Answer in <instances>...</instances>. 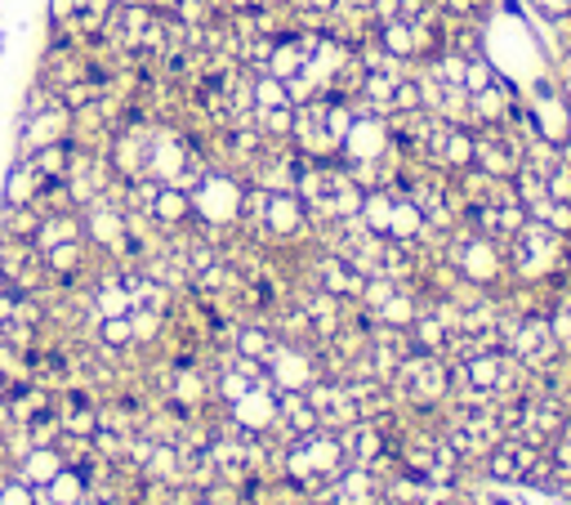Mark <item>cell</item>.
I'll use <instances>...</instances> for the list:
<instances>
[{"instance_id":"obj_24","label":"cell","mask_w":571,"mask_h":505,"mask_svg":"<svg viewBox=\"0 0 571 505\" xmlns=\"http://www.w3.org/2000/svg\"><path fill=\"white\" fill-rule=\"evenodd\" d=\"M68 161H72V143H46V148H37V152H32V166L41 170V179H46V184H63Z\"/></svg>"},{"instance_id":"obj_17","label":"cell","mask_w":571,"mask_h":505,"mask_svg":"<svg viewBox=\"0 0 571 505\" xmlns=\"http://www.w3.org/2000/svg\"><path fill=\"white\" fill-rule=\"evenodd\" d=\"M277 429H281L286 438H304V434L322 429V425H318V412H313V403H309V394H281Z\"/></svg>"},{"instance_id":"obj_18","label":"cell","mask_w":571,"mask_h":505,"mask_svg":"<svg viewBox=\"0 0 571 505\" xmlns=\"http://www.w3.org/2000/svg\"><path fill=\"white\" fill-rule=\"evenodd\" d=\"M424 210L407 197V192H398L393 197V215H389V241H402V246H420V237H424Z\"/></svg>"},{"instance_id":"obj_15","label":"cell","mask_w":571,"mask_h":505,"mask_svg":"<svg viewBox=\"0 0 571 505\" xmlns=\"http://www.w3.org/2000/svg\"><path fill=\"white\" fill-rule=\"evenodd\" d=\"M148 219H152L161 232H179V228L192 224V197L179 192V188H170V184H157V192H152V201H148Z\"/></svg>"},{"instance_id":"obj_11","label":"cell","mask_w":571,"mask_h":505,"mask_svg":"<svg viewBox=\"0 0 571 505\" xmlns=\"http://www.w3.org/2000/svg\"><path fill=\"white\" fill-rule=\"evenodd\" d=\"M522 108V99L513 95L509 77H495L491 86H482L478 95H469V126L487 130V126H504L513 112Z\"/></svg>"},{"instance_id":"obj_1","label":"cell","mask_w":571,"mask_h":505,"mask_svg":"<svg viewBox=\"0 0 571 505\" xmlns=\"http://www.w3.org/2000/svg\"><path fill=\"white\" fill-rule=\"evenodd\" d=\"M353 461L344 456L340 434H331V429H313L304 438H291V447H286V456H281V474L291 478V487H300L309 496H327V487Z\"/></svg>"},{"instance_id":"obj_10","label":"cell","mask_w":571,"mask_h":505,"mask_svg":"<svg viewBox=\"0 0 571 505\" xmlns=\"http://www.w3.org/2000/svg\"><path fill=\"white\" fill-rule=\"evenodd\" d=\"M19 139H23V157H32V152L46 148V143H68V139H72V108H68L63 99H54L50 108L23 117Z\"/></svg>"},{"instance_id":"obj_19","label":"cell","mask_w":571,"mask_h":505,"mask_svg":"<svg viewBox=\"0 0 571 505\" xmlns=\"http://www.w3.org/2000/svg\"><path fill=\"white\" fill-rule=\"evenodd\" d=\"M63 465H68V461H63V452L50 443V447H28V452L19 456V469H14V474H19L28 487H46Z\"/></svg>"},{"instance_id":"obj_7","label":"cell","mask_w":571,"mask_h":505,"mask_svg":"<svg viewBox=\"0 0 571 505\" xmlns=\"http://www.w3.org/2000/svg\"><path fill=\"white\" fill-rule=\"evenodd\" d=\"M277 407H281V394H277L268 380H254L250 389H241V394L228 403V416H232V429L263 438V434L277 429Z\"/></svg>"},{"instance_id":"obj_25","label":"cell","mask_w":571,"mask_h":505,"mask_svg":"<svg viewBox=\"0 0 571 505\" xmlns=\"http://www.w3.org/2000/svg\"><path fill=\"white\" fill-rule=\"evenodd\" d=\"M201 398H206V376L197 372V367H179L174 372V385H170V403H179V407H201Z\"/></svg>"},{"instance_id":"obj_9","label":"cell","mask_w":571,"mask_h":505,"mask_svg":"<svg viewBox=\"0 0 571 505\" xmlns=\"http://www.w3.org/2000/svg\"><path fill=\"white\" fill-rule=\"evenodd\" d=\"M393 148V130H389V117L380 112H358L344 143H340V161H384Z\"/></svg>"},{"instance_id":"obj_5","label":"cell","mask_w":571,"mask_h":505,"mask_svg":"<svg viewBox=\"0 0 571 505\" xmlns=\"http://www.w3.org/2000/svg\"><path fill=\"white\" fill-rule=\"evenodd\" d=\"M263 380L277 389V394H304L313 380H322V367L309 349L300 345H272V354L263 358Z\"/></svg>"},{"instance_id":"obj_12","label":"cell","mask_w":571,"mask_h":505,"mask_svg":"<svg viewBox=\"0 0 571 505\" xmlns=\"http://www.w3.org/2000/svg\"><path fill=\"white\" fill-rule=\"evenodd\" d=\"M384 420H389V416H380V420H353V425H344V429H340V447H344V456H349L353 465L375 469V465L389 456Z\"/></svg>"},{"instance_id":"obj_4","label":"cell","mask_w":571,"mask_h":505,"mask_svg":"<svg viewBox=\"0 0 571 505\" xmlns=\"http://www.w3.org/2000/svg\"><path fill=\"white\" fill-rule=\"evenodd\" d=\"M500 349H509L527 372H549L558 363V354H562V345L553 336V323L544 314H522L518 318L509 309H504V340H500Z\"/></svg>"},{"instance_id":"obj_6","label":"cell","mask_w":571,"mask_h":505,"mask_svg":"<svg viewBox=\"0 0 571 505\" xmlns=\"http://www.w3.org/2000/svg\"><path fill=\"white\" fill-rule=\"evenodd\" d=\"M309 228H313V219H309V206L300 192H268L263 197V219H259L263 246L268 241H300Z\"/></svg>"},{"instance_id":"obj_23","label":"cell","mask_w":571,"mask_h":505,"mask_svg":"<svg viewBox=\"0 0 571 505\" xmlns=\"http://www.w3.org/2000/svg\"><path fill=\"white\" fill-rule=\"evenodd\" d=\"M259 108H295L291 95H286V81H277L268 72H254L250 77V112H259Z\"/></svg>"},{"instance_id":"obj_29","label":"cell","mask_w":571,"mask_h":505,"mask_svg":"<svg viewBox=\"0 0 571 505\" xmlns=\"http://www.w3.org/2000/svg\"><path fill=\"white\" fill-rule=\"evenodd\" d=\"M6 394H10V385H6V376H0V403H6Z\"/></svg>"},{"instance_id":"obj_13","label":"cell","mask_w":571,"mask_h":505,"mask_svg":"<svg viewBox=\"0 0 571 505\" xmlns=\"http://www.w3.org/2000/svg\"><path fill=\"white\" fill-rule=\"evenodd\" d=\"M540 461V447H531V443H522V438H500L487 456H482V469L491 474V478H500V483H527V474H531V465Z\"/></svg>"},{"instance_id":"obj_16","label":"cell","mask_w":571,"mask_h":505,"mask_svg":"<svg viewBox=\"0 0 571 505\" xmlns=\"http://www.w3.org/2000/svg\"><path fill=\"white\" fill-rule=\"evenodd\" d=\"M86 501H90V483L72 465H63L46 487H37V505H86Z\"/></svg>"},{"instance_id":"obj_28","label":"cell","mask_w":571,"mask_h":505,"mask_svg":"<svg viewBox=\"0 0 571 505\" xmlns=\"http://www.w3.org/2000/svg\"><path fill=\"white\" fill-rule=\"evenodd\" d=\"M0 505H37V487H28L19 474L0 483Z\"/></svg>"},{"instance_id":"obj_30","label":"cell","mask_w":571,"mask_h":505,"mask_svg":"<svg viewBox=\"0 0 571 505\" xmlns=\"http://www.w3.org/2000/svg\"><path fill=\"white\" fill-rule=\"evenodd\" d=\"M0 340H6V318H0Z\"/></svg>"},{"instance_id":"obj_20","label":"cell","mask_w":571,"mask_h":505,"mask_svg":"<svg viewBox=\"0 0 571 505\" xmlns=\"http://www.w3.org/2000/svg\"><path fill=\"white\" fill-rule=\"evenodd\" d=\"M41 188H46V179L32 166V157H19L10 166V175H6V206H32L41 197Z\"/></svg>"},{"instance_id":"obj_27","label":"cell","mask_w":571,"mask_h":505,"mask_svg":"<svg viewBox=\"0 0 571 505\" xmlns=\"http://www.w3.org/2000/svg\"><path fill=\"white\" fill-rule=\"evenodd\" d=\"M41 210L37 206H6V232L10 237H37Z\"/></svg>"},{"instance_id":"obj_26","label":"cell","mask_w":571,"mask_h":505,"mask_svg":"<svg viewBox=\"0 0 571 505\" xmlns=\"http://www.w3.org/2000/svg\"><path fill=\"white\" fill-rule=\"evenodd\" d=\"M99 345H103V349H134V327H130V314L99 318Z\"/></svg>"},{"instance_id":"obj_21","label":"cell","mask_w":571,"mask_h":505,"mask_svg":"<svg viewBox=\"0 0 571 505\" xmlns=\"http://www.w3.org/2000/svg\"><path fill=\"white\" fill-rule=\"evenodd\" d=\"M86 228H81V210H54V215H41V228H37V250H50V246H63V241H81Z\"/></svg>"},{"instance_id":"obj_22","label":"cell","mask_w":571,"mask_h":505,"mask_svg":"<svg viewBox=\"0 0 571 505\" xmlns=\"http://www.w3.org/2000/svg\"><path fill=\"white\" fill-rule=\"evenodd\" d=\"M272 345H277V336L268 331V323L232 327V354H241V358H254V363H263V358L272 354Z\"/></svg>"},{"instance_id":"obj_2","label":"cell","mask_w":571,"mask_h":505,"mask_svg":"<svg viewBox=\"0 0 571 505\" xmlns=\"http://www.w3.org/2000/svg\"><path fill=\"white\" fill-rule=\"evenodd\" d=\"M393 394L411 407H442L451 398V363L438 358V354H424V349H411L398 372L389 376Z\"/></svg>"},{"instance_id":"obj_8","label":"cell","mask_w":571,"mask_h":505,"mask_svg":"<svg viewBox=\"0 0 571 505\" xmlns=\"http://www.w3.org/2000/svg\"><path fill=\"white\" fill-rule=\"evenodd\" d=\"M304 394H309V403H313V412H318V425L331 429V434H340L344 425L362 420L353 380H313Z\"/></svg>"},{"instance_id":"obj_3","label":"cell","mask_w":571,"mask_h":505,"mask_svg":"<svg viewBox=\"0 0 571 505\" xmlns=\"http://www.w3.org/2000/svg\"><path fill=\"white\" fill-rule=\"evenodd\" d=\"M192 197V224L219 232V228H237L241 224V201H246V184L232 170H206L201 184L188 192Z\"/></svg>"},{"instance_id":"obj_14","label":"cell","mask_w":571,"mask_h":505,"mask_svg":"<svg viewBox=\"0 0 571 505\" xmlns=\"http://www.w3.org/2000/svg\"><path fill=\"white\" fill-rule=\"evenodd\" d=\"M313 283H318V291H327V296H340V300H353L358 305V296H362V274L344 260V256H335V250H327V256L318 260V269H313Z\"/></svg>"}]
</instances>
